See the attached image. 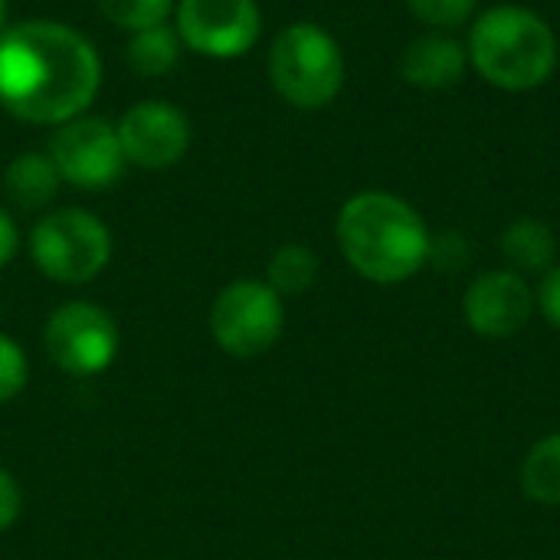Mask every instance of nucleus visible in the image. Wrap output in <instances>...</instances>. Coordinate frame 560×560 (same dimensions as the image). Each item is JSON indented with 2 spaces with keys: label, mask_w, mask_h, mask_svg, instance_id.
<instances>
[{
  "label": "nucleus",
  "mask_w": 560,
  "mask_h": 560,
  "mask_svg": "<svg viewBox=\"0 0 560 560\" xmlns=\"http://www.w3.org/2000/svg\"><path fill=\"white\" fill-rule=\"evenodd\" d=\"M102 59L59 20H23L0 33V105L30 125H66L95 102Z\"/></svg>",
  "instance_id": "f257e3e1"
},
{
  "label": "nucleus",
  "mask_w": 560,
  "mask_h": 560,
  "mask_svg": "<svg viewBox=\"0 0 560 560\" xmlns=\"http://www.w3.org/2000/svg\"><path fill=\"white\" fill-rule=\"evenodd\" d=\"M335 233L348 266L374 285L407 282L430 262L433 236L423 217L384 190L354 194L341 207Z\"/></svg>",
  "instance_id": "f03ea898"
},
{
  "label": "nucleus",
  "mask_w": 560,
  "mask_h": 560,
  "mask_svg": "<svg viewBox=\"0 0 560 560\" xmlns=\"http://www.w3.org/2000/svg\"><path fill=\"white\" fill-rule=\"evenodd\" d=\"M469 59L482 79L509 92H528L551 79L558 39L528 7H492L469 33Z\"/></svg>",
  "instance_id": "7ed1b4c3"
},
{
  "label": "nucleus",
  "mask_w": 560,
  "mask_h": 560,
  "mask_svg": "<svg viewBox=\"0 0 560 560\" xmlns=\"http://www.w3.org/2000/svg\"><path fill=\"white\" fill-rule=\"evenodd\" d=\"M269 79L289 105L305 112L325 108L345 85L341 46L318 23H292L269 49Z\"/></svg>",
  "instance_id": "20e7f679"
},
{
  "label": "nucleus",
  "mask_w": 560,
  "mask_h": 560,
  "mask_svg": "<svg viewBox=\"0 0 560 560\" xmlns=\"http://www.w3.org/2000/svg\"><path fill=\"white\" fill-rule=\"evenodd\" d=\"M36 269L62 285L92 282L112 259V230L89 210L62 207L46 213L30 233Z\"/></svg>",
  "instance_id": "39448f33"
},
{
  "label": "nucleus",
  "mask_w": 560,
  "mask_h": 560,
  "mask_svg": "<svg viewBox=\"0 0 560 560\" xmlns=\"http://www.w3.org/2000/svg\"><path fill=\"white\" fill-rule=\"evenodd\" d=\"M285 331V302L262 279H236L210 305V335L230 358H259Z\"/></svg>",
  "instance_id": "423d86ee"
},
{
  "label": "nucleus",
  "mask_w": 560,
  "mask_h": 560,
  "mask_svg": "<svg viewBox=\"0 0 560 560\" xmlns=\"http://www.w3.org/2000/svg\"><path fill=\"white\" fill-rule=\"evenodd\" d=\"M118 325L92 302L59 305L43 328V345L49 361L69 377H95L118 358Z\"/></svg>",
  "instance_id": "0eeeda50"
},
{
  "label": "nucleus",
  "mask_w": 560,
  "mask_h": 560,
  "mask_svg": "<svg viewBox=\"0 0 560 560\" xmlns=\"http://www.w3.org/2000/svg\"><path fill=\"white\" fill-rule=\"evenodd\" d=\"M49 161L59 177L79 190H105L125 174V151L118 128L98 115H79L56 128L49 141Z\"/></svg>",
  "instance_id": "6e6552de"
},
{
  "label": "nucleus",
  "mask_w": 560,
  "mask_h": 560,
  "mask_svg": "<svg viewBox=\"0 0 560 560\" xmlns=\"http://www.w3.org/2000/svg\"><path fill=\"white\" fill-rule=\"evenodd\" d=\"M174 23L180 43L210 59H240L262 33L256 0H177Z\"/></svg>",
  "instance_id": "1a4fd4ad"
},
{
  "label": "nucleus",
  "mask_w": 560,
  "mask_h": 560,
  "mask_svg": "<svg viewBox=\"0 0 560 560\" xmlns=\"http://www.w3.org/2000/svg\"><path fill=\"white\" fill-rule=\"evenodd\" d=\"M115 128L125 161L144 171L174 167L190 148V118L164 98H144L131 105Z\"/></svg>",
  "instance_id": "9d476101"
},
{
  "label": "nucleus",
  "mask_w": 560,
  "mask_h": 560,
  "mask_svg": "<svg viewBox=\"0 0 560 560\" xmlns=\"http://www.w3.org/2000/svg\"><path fill=\"white\" fill-rule=\"evenodd\" d=\"M538 302L535 289L515 269H492L469 282L463 295V318L472 335L486 341H505L525 331Z\"/></svg>",
  "instance_id": "9b49d317"
},
{
  "label": "nucleus",
  "mask_w": 560,
  "mask_h": 560,
  "mask_svg": "<svg viewBox=\"0 0 560 560\" xmlns=\"http://www.w3.org/2000/svg\"><path fill=\"white\" fill-rule=\"evenodd\" d=\"M400 72L410 85L420 89L456 85L466 72V49L450 36H423L407 49Z\"/></svg>",
  "instance_id": "f8f14e48"
},
{
  "label": "nucleus",
  "mask_w": 560,
  "mask_h": 560,
  "mask_svg": "<svg viewBox=\"0 0 560 560\" xmlns=\"http://www.w3.org/2000/svg\"><path fill=\"white\" fill-rule=\"evenodd\" d=\"M59 184H62V177H59L56 164L49 161V154H39V151L16 154L3 171V190L20 210L49 207L52 197L59 194Z\"/></svg>",
  "instance_id": "ddd939ff"
},
{
  "label": "nucleus",
  "mask_w": 560,
  "mask_h": 560,
  "mask_svg": "<svg viewBox=\"0 0 560 560\" xmlns=\"http://www.w3.org/2000/svg\"><path fill=\"white\" fill-rule=\"evenodd\" d=\"M502 253L515 272H541L545 276L555 266L558 240L548 223H541L535 217H522L502 233Z\"/></svg>",
  "instance_id": "4468645a"
},
{
  "label": "nucleus",
  "mask_w": 560,
  "mask_h": 560,
  "mask_svg": "<svg viewBox=\"0 0 560 560\" xmlns=\"http://www.w3.org/2000/svg\"><path fill=\"white\" fill-rule=\"evenodd\" d=\"M522 492L528 502L558 509L560 505V430L541 436L522 463Z\"/></svg>",
  "instance_id": "2eb2a0df"
},
{
  "label": "nucleus",
  "mask_w": 560,
  "mask_h": 560,
  "mask_svg": "<svg viewBox=\"0 0 560 560\" xmlns=\"http://www.w3.org/2000/svg\"><path fill=\"white\" fill-rule=\"evenodd\" d=\"M180 36L177 30H171L167 23L131 33L128 46H125V62L141 75V79H158L164 72H171L180 59Z\"/></svg>",
  "instance_id": "dca6fc26"
},
{
  "label": "nucleus",
  "mask_w": 560,
  "mask_h": 560,
  "mask_svg": "<svg viewBox=\"0 0 560 560\" xmlns=\"http://www.w3.org/2000/svg\"><path fill=\"white\" fill-rule=\"evenodd\" d=\"M318 279V256L305 243H285L272 253L269 259V276L266 282L285 299V295H302L315 285Z\"/></svg>",
  "instance_id": "f3484780"
},
{
  "label": "nucleus",
  "mask_w": 560,
  "mask_h": 560,
  "mask_svg": "<svg viewBox=\"0 0 560 560\" xmlns=\"http://www.w3.org/2000/svg\"><path fill=\"white\" fill-rule=\"evenodd\" d=\"M95 3H98V13L125 33L161 26L177 7V0H95Z\"/></svg>",
  "instance_id": "a211bd4d"
},
{
  "label": "nucleus",
  "mask_w": 560,
  "mask_h": 560,
  "mask_svg": "<svg viewBox=\"0 0 560 560\" xmlns=\"http://www.w3.org/2000/svg\"><path fill=\"white\" fill-rule=\"evenodd\" d=\"M407 3L417 13V20H423L433 30H456L476 10V0H407Z\"/></svg>",
  "instance_id": "6ab92c4d"
},
{
  "label": "nucleus",
  "mask_w": 560,
  "mask_h": 560,
  "mask_svg": "<svg viewBox=\"0 0 560 560\" xmlns=\"http://www.w3.org/2000/svg\"><path fill=\"white\" fill-rule=\"evenodd\" d=\"M26 377H30V364H26L23 348L10 335L0 331V404L20 397L26 387Z\"/></svg>",
  "instance_id": "aec40b11"
},
{
  "label": "nucleus",
  "mask_w": 560,
  "mask_h": 560,
  "mask_svg": "<svg viewBox=\"0 0 560 560\" xmlns=\"http://www.w3.org/2000/svg\"><path fill=\"white\" fill-rule=\"evenodd\" d=\"M535 302H538L545 322L560 331V262H555V266L541 276V285H538V292H535Z\"/></svg>",
  "instance_id": "412c9836"
},
{
  "label": "nucleus",
  "mask_w": 560,
  "mask_h": 560,
  "mask_svg": "<svg viewBox=\"0 0 560 560\" xmlns=\"http://www.w3.org/2000/svg\"><path fill=\"white\" fill-rule=\"evenodd\" d=\"M20 509H23L20 486H16V479H13L7 469H0V535H3L7 528H13V525H16Z\"/></svg>",
  "instance_id": "4be33fe9"
},
{
  "label": "nucleus",
  "mask_w": 560,
  "mask_h": 560,
  "mask_svg": "<svg viewBox=\"0 0 560 560\" xmlns=\"http://www.w3.org/2000/svg\"><path fill=\"white\" fill-rule=\"evenodd\" d=\"M16 249H20V230L13 223V217L7 210H0V269H7L13 262Z\"/></svg>",
  "instance_id": "5701e85b"
},
{
  "label": "nucleus",
  "mask_w": 560,
  "mask_h": 560,
  "mask_svg": "<svg viewBox=\"0 0 560 560\" xmlns=\"http://www.w3.org/2000/svg\"><path fill=\"white\" fill-rule=\"evenodd\" d=\"M3 23H7V0H0V33L7 30Z\"/></svg>",
  "instance_id": "b1692460"
}]
</instances>
